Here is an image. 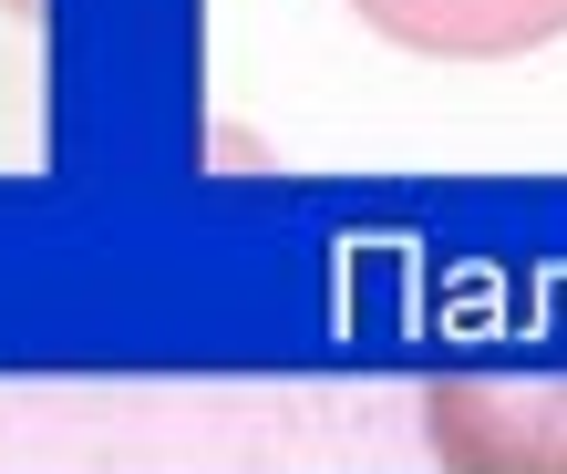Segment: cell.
Here are the masks:
<instances>
[{
	"instance_id": "cell-1",
	"label": "cell",
	"mask_w": 567,
	"mask_h": 474,
	"mask_svg": "<svg viewBox=\"0 0 567 474\" xmlns=\"http://www.w3.org/2000/svg\"><path fill=\"white\" fill-rule=\"evenodd\" d=\"M382 42L433 52V62H506L567 31V0H351Z\"/></svg>"
},
{
	"instance_id": "cell-2",
	"label": "cell",
	"mask_w": 567,
	"mask_h": 474,
	"mask_svg": "<svg viewBox=\"0 0 567 474\" xmlns=\"http://www.w3.org/2000/svg\"><path fill=\"white\" fill-rule=\"evenodd\" d=\"M464 413H485L475 423H444L433 413V444H444L454 474H557L567 454V392H475V382H444Z\"/></svg>"
},
{
	"instance_id": "cell-3",
	"label": "cell",
	"mask_w": 567,
	"mask_h": 474,
	"mask_svg": "<svg viewBox=\"0 0 567 474\" xmlns=\"http://www.w3.org/2000/svg\"><path fill=\"white\" fill-rule=\"evenodd\" d=\"M557 474H567V454H557Z\"/></svg>"
}]
</instances>
